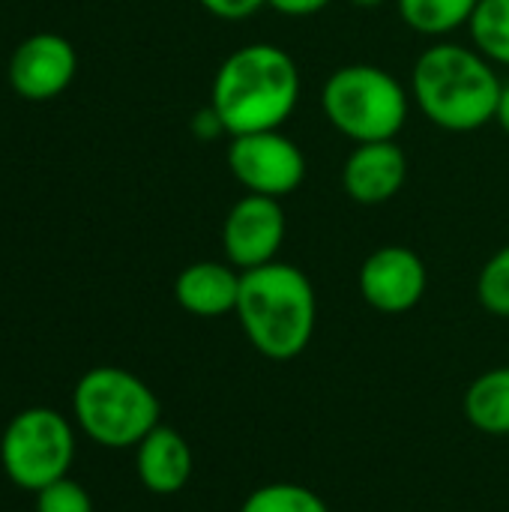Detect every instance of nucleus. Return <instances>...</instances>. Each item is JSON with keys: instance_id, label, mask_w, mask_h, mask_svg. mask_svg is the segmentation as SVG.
<instances>
[{"instance_id": "obj_5", "label": "nucleus", "mask_w": 509, "mask_h": 512, "mask_svg": "<svg viewBox=\"0 0 509 512\" xmlns=\"http://www.w3.org/2000/svg\"><path fill=\"white\" fill-rule=\"evenodd\" d=\"M408 105L411 96L405 84L375 63L339 66L321 87L324 117L336 132L357 144L396 141L405 129Z\"/></svg>"}, {"instance_id": "obj_22", "label": "nucleus", "mask_w": 509, "mask_h": 512, "mask_svg": "<svg viewBox=\"0 0 509 512\" xmlns=\"http://www.w3.org/2000/svg\"><path fill=\"white\" fill-rule=\"evenodd\" d=\"M495 123L509 135V81L501 87V99H498V111H495Z\"/></svg>"}, {"instance_id": "obj_2", "label": "nucleus", "mask_w": 509, "mask_h": 512, "mask_svg": "<svg viewBox=\"0 0 509 512\" xmlns=\"http://www.w3.org/2000/svg\"><path fill=\"white\" fill-rule=\"evenodd\" d=\"M234 315L261 357L276 363L297 360L318 324L315 285L300 267L270 261L243 273Z\"/></svg>"}, {"instance_id": "obj_7", "label": "nucleus", "mask_w": 509, "mask_h": 512, "mask_svg": "<svg viewBox=\"0 0 509 512\" xmlns=\"http://www.w3.org/2000/svg\"><path fill=\"white\" fill-rule=\"evenodd\" d=\"M228 168L249 195L282 201L306 180V156L282 129L234 135L228 144Z\"/></svg>"}, {"instance_id": "obj_12", "label": "nucleus", "mask_w": 509, "mask_h": 512, "mask_svg": "<svg viewBox=\"0 0 509 512\" xmlns=\"http://www.w3.org/2000/svg\"><path fill=\"white\" fill-rule=\"evenodd\" d=\"M195 471V456L189 441L171 429V426H156L138 447H135V474L141 486L153 495H177L189 486Z\"/></svg>"}, {"instance_id": "obj_13", "label": "nucleus", "mask_w": 509, "mask_h": 512, "mask_svg": "<svg viewBox=\"0 0 509 512\" xmlns=\"http://www.w3.org/2000/svg\"><path fill=\"white\" fill-rule=\"evenodd\" d=\"M243 273L234 264L195 261L180 270L174 282V300L195 318H222L237 312Z\"/></svg>"}, {"instance_id": "obj_16", "label": "nucleus", "mask_w": 509, "mask_h": 512, "mask_svg": "<svg viewBox=\"0 0 509 512\" xmlns=\"http://www.w3.org/2000/svg\"><path fill=\"white\" fill-rule=\"evenodd\" d=\"M468 30L486 60L509 66V0H480Z\"/></svg>"}, {"instance_id": "obj_18", "label": "nucleus", "mask_w": 509, "mask_h": 512, "mask_svg": "<svg viewBox=\"0 0 509 512\" xmlns=\"http://www.w3.org/2000/svg\"><path fill=\"white\" fill-rule=\"evenodd\" d=\"M477 300L486 312L509 318V246L498 249L480 270Z\"/></svg>"}, {"instance_id": "obj_10", "label": "nucleus", "mask_w": 509, "mask_h": 512, "mask_svg": "<svg viewBox=\"0 0 509 512\" xmlns=\"http://www.w3.org/2000/svg\"><path fill=\"white\" fill-rule=\"evenodd\" d=\"M78 72V54L60 33L27 36L9 60V84L27 102L57 99Z\"/></svg>"}, {"instance_id": "obj_23", "label": "nucleus", "mask_w": 509, "mask_h": 512, "mask_svg": "<svg viewBox=\"0 0 509 512\" xmlns=\"http://www.w3.org/2000/svg\"><path fill=\"white\" fill-rule=\"evenodd\" d=\"M351 6H360V9H378V6H384L387 0H348Z\"/></svg>"}, {"instance_id": "obj_1", "label": "nucleus", "mask_w": 509, "mask_h": 512, "mask_svg": "<svg viewBox=\"0 0 509 512\" xmlns=\"http://www.w3.org/2000/svg\"><path fill=\"white\" fill-rule=\"evenodd\" d=\"M300 102V69L273 42H252L222 60L210 90V108L234 135L282 129Z\"/></svg>"}, {"instance_id": "obj_9", "label": "nucleus", "mask_w": 509, "mask_h": 512, "mask_svg": "<svg viewBox=\"0 0 509 512\" xmlns=\"http://www.w3.org/2000/svg\"><path fill=\"white\" fill-rule=\"evenodd\" d=\"M426 285V264L408 246H381L360 267V294L381 315L411 312L420 306Z\"/></svg>"}, {"instance_id": "obj_6", "label": "nucleus", "mask_w": 509, "mask_h": 512, "mask_svg": "<svg viewBox=\"0 0 509 512\" xmlns=\"http://www.w3.org/2000/svg\"><path fill=\"white\" fill-rule=\"evenodd\" d=\"M75 462V429L54 408H24L0 435V468L24 492L69 477Z\"/></svg>"}, {"instance_id": "obj_17", "label": "nucleus", "mask_w": 509, "mask_h": 512, "mask_svg": "<svg viewBox=\"0 0 509 512\" xmlns=\"http://www.w3.org/2000/svg\"><path fill=\"white\" fill-rule=\"evenodd\" d=\"M240 512H330L324 498L300 483H267L255 489Z\"/></svg>"}, {"instance_id": "obj_8", "label": "nucleus", "mask_w": 509, "mask_h": 512, "mask_svg": "<svg viewBox=\"0 0 509 512\" xmlns=\"http://www.w3.org/2000/svg\"><path fill=\"white\" fill-rule=\"evenodd\" d=\"M285 231H288V219L282 201L246 192L228 210L222 225V249L228 264L246 273L276 261L285 243Z\"/></svg>"}, {"instance_id": "obj_20", "label": "nucleus", "mask_w": 509, "mask_h": 512, "mask_svg": "<svg viewBox=\"0 0 509 512\" xmlns=\"http://www.w3.org/2000/svg\"><path fill=\"white\" fill-rule=\"evenodd\" d=\"M210 15L225 18V21H243L249 15H255L261 6H267V0H198Z\"/></svg>"}, {"instance_id": "obj_19", "label": "nucleus", "mask_w": 509, "mask_h": 512, "mask_svg": "<svg viewBox=\"0 0 509 512\" xmlns=\"http://www.w3.org/2000/svg\"><path fill=\"white\" fill-rule=\"evenodd\" d=\"M36 512H93V498L78 480L60 477L36 492Z\"/></svg>"}, {"instance_id": "obj_4", "label": "nucleus", "mask_w": 509, "mask_h": 512, "mask_svg": "<svg viewBox=\"0 0 509 512\" xmlns=\"http://www.w3.org/2000/svg\"><path fill=\"white\" fill-rule=\"evenodd\" d=\"M78 429L105 450H135L162 417L156 393L129 369H87L72 390Z\"/></svg>"}, {"instance_id": "obj_21", "label": "nucleus", "mask_w": 509, "mask_h": 512, "mask_svg": "<svg viewBox=\"0 0 509 512\" xmlns=\"http://www.w3.org/2000/svg\"><path fill=\"white\" fill-rule=\"evenodd\" d=\"M333 0H267L270 9H276L279 15H291V18H306L315 15L321 9H327Z\"/></svg>"}, {"instance_id": "obj_11", "label": "nucleus", "mask_w": 509, "mask_h": 512, "mask_svg": "<svg viewBox=\"0 0 509 512\" xmlns=\"http://www.w3.org/2000/svg\"><path fill=\"white\" fill-rule=\"evenodd\" d=\"M408 180V156L396 141L357 144L342 168V186L351 201L375 207L402 192Z\"/></svg>"}, {"instance_id": "obj_15", "label": "nucleus", "mask_w": 509, "mask_h": 512, "mask_svg": "<svg viewBox=\"0 0 509 512\" xmlns=\"http://www.w3.org/2000/svg\"><path fill=\"white\" fill-rule=\"evenodd\" d=\"M480 0H396L402 21L423 36H450L465 27Z\"/></svg>"}, {"instance_id": "obj_3", "label": "nucleus", "mask_w": 509, "mask_h": 512, "mask_svg": "<svg viewBox=\"0 0 509 512\" xmlns=\"http://www.w3.org/2000/svg\"><path fill=\"white\" fill-rule=\"evenodd\" d=\"M504 81L477 48L438 42L426 48L411 72L417 108L447 132H477L495 120Z\"/></svg>"}, {"instance_id": "obj_14", "label": "nucleus", "mask_w": 509, "mask_h": 512, "mask_svg": "<svg viewBox=\"0 0 509 512\" xmlns=\"http://www.w3.org/2000/svg\"><path fill=\"white\" fill-rule=\"evenodd\" d=\"M465 417L483 435H509V366L489 369L474 378L465 393Z\"/></svg>"}]
</instances>
